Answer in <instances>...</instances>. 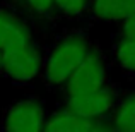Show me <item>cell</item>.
<instances>
[{
  "label": "cell",
  "mask_w": 135,
  "mask_h": 132,
  "mask_svg": "<svg viewBox=\"0 0 135 132\" xmlns=\"http://www.w3.org/2000/svg\"><path fill=\"white\" fill-rule=\"evenodd\" d=\"M55 7L67 16H79L86 10L87 0H53Z\"/></svg>",
  "instance_id": "obj_11"
},
{
  "label": "cell",
  "mask_w": 135,
  "mask_h": 132,
  "mask_svg": "<svg viewBox=\"0 0 135 132\" xmlns=\"http://www.w3.org/2000/svg\"><path fill=\"white\" fill-rule=\"evenodd\" d=\"M27 43H31L27 26L14 12L0 9V52H9Z\"/></svg>",
  "instance_id": "obj_6"
},
{
  "label": "cell",
  "mask_w": 135,
  "mask_h": 132,
  "mask_svg": "<svg viewBox=\"0 0 135 132\" xmlns=\"http://www.w3.org/2000/svg\"><path fill=\"white\" fill-rule=\"evenodd\" d=\"M115 58L118 65L125 70L135 72V36H125L116 41L115 48Z\"/></svg>",
  "instance_id": "obj_10"
},
{
  "label": "cell",
  "mask_w": 135,
  "mask_h": 132,
  "mask_svg": "<svg viewBox=\"0 0 135 132\" xmlns=\"http://www.w3.org/2000/svg\"><path fill=\"white\" fill-rule=\"evenodd\" d=\"M111 122L118 130L135 132V93L123 98V101L115 108Z\"/></svg>",
  "instance_id": "obj_9"
},
{
  "label": "cell",
  "mask_w": 135,
  "mask_h": 132,
  "mask_svg": "<svg viewBox=\"0 0 135 132\" xmlns=\"http://www.w3.org/2000/svg\"><path fill=\"white\" fill-rule=\"evenodd\" d=\"M98 124L92 119H86L77 113L70 112L69 108L62 110V112L53 113L50 119H46L45 129L48 132H89L96 130Z\"/></svg>",
  "instance_id": "obj_7"
},
{
  "label": "cell",
  "mask_w": 135,
  "mask_h": 132,
  "mask_svg": "<svg viewBox=\"0 0 135 132\" xmlns=\"http://www.w3.org/2000/svg\"><path fill=\"white\" fill-rule=\"evenodd\" d=\"M0 74H3V55L0 52Z\"/></svg>",
  "instance_id": "obj_14"
},
{
  "label": "cell",
  "mask_w": 135,
  "mask_h": 132,
  "mask_svg": "<svg viewBox=\"0 0 135 132\" xmlns=\"http://www.w3.org/2000/svg\"><path fill=\"white\" fill-rule=\"evenodd\" d=\"M65 105L70 112L77 113V115L98 120L115 108V98H113L111 91L104 86L101 89H94V91L87 93L67 94Z\"/></svg>",
  "instance_id": "obj_5"
},
{
  "label": "cell",
  "mask_w": 135,
  "mask_h": 132,
  "mask_svg": "<svg viewBox=\"0 0 135 132\" xmlns=\"http://www.w3.org/2000/svg\"><path fill=\"white\" fill-rule=\"evenodd\" d=\"M89 43L80 34L67 36L55 45L43 65L45 81L51 86H60L69 81V77L77 70V67L89 55Z\"/></svg>",
  "instance_id": "obj_1"
},
{
  "label": "cell",
  "mask_w": 135,
  "mask_h": 132,
  "mask_svg": "<svg viewBox=\"0 0 135 132\" xmlns=\"http://www.w3.org/2000/svg\"><path fill=\"white\" fill-rule=\"evenodd\" d=\"M94 17L103 21H125L135 14V0H94Z\"/></svg>",
  "instance_id": "obj_8"
},
{
  "label": "cell",
  "mask_w": 135,
  "mask_h": 132,
  "mask_svg": "<svg viewBox=\"0 0 135 132\" xmlns=\"http://www.w3.org/2000/svg\"><path fill=\"white\" fill-rule=\"evenodd\" d=\"M26 5L29 7L33 12L40 14V16H46L51 12V9L55 7L53 0H26Z\"/></svg>",
  "instance_id": "obj_12"
},
{
  "label": "cell",
  "mask_w": 135,
  "mask_h": 132,
  "mask_svg": "<svg viewBox=\"0 0 135 132\" xmlns=\"http://www.w3.org/2000/svg\"><path fill=\"white\" fill-rule=\"evenodd\" d=\"M46 124L45 110L36 99H21L16 101L3 117V130L10 132H36L43 130Z\"/></svg>",
  "instance_id": "obj_3"
},
{
  "label": "cell",
  "mask_w": 135,
  "mask_h": 132,
  "mask_svg": "<svg viewBox=\"0 0 135 132\" xmlns=\"http://www.w3.org/2000/svg\"><path fill=\"white\" fill-rule=\"evenodd\" d=\"M122 33L125 34V36H135V14H133L132 17H128V19L123 21Z\"/></svg>",
  "instance_id": "obj_13"
},
{
  "label": "cell",
  "mask_w": 135,
  "mask_h": 132,
  "mask_svg": "<svg viewBox=\"0 0 135 132\" xmlns=\"http://www.w3.org/2000/svg\"><path fill=\"white\" fill-rule=\"evenodd\" d=\"M106 86V69L101 57L94 52L84 58V62L77 67V70L65 83L67 94H79L94 89H101Z\"/></svg>",
  "instance_id": "obj_4"
},
{
  "label": "cell",
  "mask_w": 135,
  "mask_h": 132,
  "mask_svg": "<svg viewBox=\"0 0 135 132\" xmlns=\"http://www.w3.org/2000/svg\"><path fill=\"white\" fill-rule=\"evenodd\" d=\"M3 74L14 83H29L40 76L45 62L33 43L3 52Z\"/></svg>",
  "instance_id": "obj_2"
}]
</instances>
